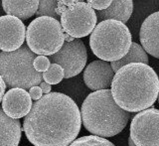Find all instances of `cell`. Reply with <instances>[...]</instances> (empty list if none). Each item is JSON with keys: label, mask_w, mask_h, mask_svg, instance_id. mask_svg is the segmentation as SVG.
Returning <instances> with one entry per match:
<instances>
[{"label": "cell", "mask_w": 159, "mask_h": 146, "mask_svg": "<svg viewBox=\"0 0 159 146\" xmlns=\"http://www.w3.org/2000/svg\"><path fill=\"white\" fill-rule=\"evenodd\" d=\"M82 116L74 100L50 93L36 100L24 117L23 131L35 146H69L80 133Z\"/></svg>", "instance_id": "obj_1"}, {"label": "cell", "mask_w": 159, "mask_h": 146, "mask_svg": "<svg viewBox=\"0 0 159 146\" xmlns=\"http://www.w3.org/2000/svg\"><path fill=\"white\" fill-rule=\"evenodd\" d=\"M111 90L119 107L138 113L152 107L158 98L159 78L148 65L128 64L114 75Z\"/></svg>", "instance_id": "obj_2"}, {"label": "cell", "mask_w": 159, "mask_h": 146, "mask_svg": "<svg viewBox=\"0 0 159 146\" xmlns=\"http://www.w3.org/2000/svg\"><path fill=\"white\" fill-rule=\"evenodd\" d=\"M82 122L89 132L102 138L116 136L125 128L132 114L114 102L111 89L91 93L81 107Z\"/></svg>", "instance_id": "obj_3"}, {"label": "cell", "mask_w": 159, "mask_h": 146, "mask_svg": "<svg viewBox=\"0 0 159 146\" xmlns=\"http://www.w3.org/2000/svg\"><path fill=\"white\" fill-rule=\"evenodd\" d=\"M132 44L128 27L116 20L99 22L89 36V47L99 60L116 62L128 53Z\"/></svg>", "instance_id": "obj_4"}, {"label": "cell", "mask_w": 159, "mask_h": 146, "mask_svg": "<svg viewBox=\"0 0 159 146\" xmlns=\"http://www.w3.org/2000/svg\"><path fill=\"white\" fill-rule=\"evenodd\" d=\"M37 55L29 49L27 45L14 52L0 53V77L11 89H30L38 87L43 80V74L34 68Z\"/></svg>", "instance_id": "obj_5"}, {"label": "cell", "mask_w": 159, "mask_h": 146, "mask_svg": "<svg viewBox=\"0 0 159 146\" xmlns=\"http://www.w3.org/2000/svg\"><path fill=\"white\" fill-rule=\"evenodd\" d=\"M61 22L51 17H38L26 30L27 46L39 56H52L58 53L65 43Z\"/></svg>", "instance_id": "obj_6"}, {"label": "cell", "mask_w": 159, "mask_h": 146, "mask_svg": "<svg viewBox=\"0 0 159 146\" xmlns=\"http://www.w3.org/2000/svg\"><path fill=\"white\" fill-rule=\"evenodd\" d=\"M57 13L64 32L75 39L87 37L98 25L97 12L84 1H58Z\"/></svg>", "instance_id": "obj_7"}, {"label": "cell", "mask_w": 159, "mask_h": 146, "mask_svg": "<svg viewBox=\"0 0 159 146\" xmlns=\"http://www.w3.org/2000/svg\"><path fill=\"white\" fill-rule=\"evenodd\" d=\"M129 132L136 146H159V109L151 107L136 113Z\"/></svg>", "instance_id": "obj_8"}, {"label": "cell", "mask_w": 159, "mask_h": 146, "mask_svg": "<svg viewBox=\"0 0 159 146\" xmlns=\"http://www.w3.org/2000/svg\"><path fill=\"white\" fill-rule=\"evenodd\" d=\"M49 60L52 64L60 65L63 68L64 79L76 77L87 64V48L81 39H75L73 42H65L61 50L50 56Z\"/></svg>", "instance_id": "obj_9"}, {"label": "cell", "mask_w": 159, "mask_h": 146, "mask_svg": "<svg viewBox=\"0 0 159 146\" xmlns=\"http://www.w3.org/2000/svg\"><path fill=\"white\" fill-rule=\"evenodd\" d=\"M26 30L24 23L16 17H0V50L14 52L21 48L26 39Z\"/></svg>", "instance_id": "obj_10"}, {"label": "cell", "mask_w": 159, "mask_h": 146, "mask_svg": "<svg viewBox=\"0 0 159 146\" xmlns=\"http://www.w3.org/2000/svg\"><path fill=\"white\" fill-rule=\"evenodd\" d=\"M114 75L116 74L108 62L102 60H94L84 69V82L87 87L93 92L109 89Z\"/></svg>", "instance_id": "obj_11"}, {"label": "cell", "mask_w": 159, "mask_h": 146, "mask_svg": "<svg viewBox=\"0 0 159 146\" xmlns=\"http://www.w3.org/2000/svg\"><path fill=\"white\" fill-rule=\"evenodd\" d=\"M32 98L28 92L22 89H11L5 93L2 99V109L9 117L19 119L25 117L32 108Z\"/></svg>", "instance_id": "obj_12"}, {"label": "cell", "mask_w": 159, "mask_h": 146, "mask_svg": "<svg viewBox=\"0 0 159 146\" xmlns=\"http://www.w3.org/2000/svg\"><path fill=\"white\" fill-rule=\"evenodd\" d=\"M139 39L144 51L159 59V11L150 14L143 21Z\"/></svg>", "instance_id": "obj_13"}, {"label": "cell", "mask_w": 159, "mask_h": 146, "mask_svg": "<svg viewBox=\"0 0 159 146\" xmlns=\"http://www.w3.org/2000/svg\"><path fill=\"white\" fill-rule=\"evenodd\" d=\"M22 131L19 119L9 117L0 108V146H18Z\"/></svg>", "instance_id": "obj_14"}, {"label": "cell", "mask_w": 159, "mask_h": 146, "mask_svg": "<svg viewBox=\"0 0 159 146\" xmlns=\"http://www.w3.org/2000/svg\"><path fill=\"white\" fill-rule=\"evenodd\" d=\"M133 12V2L131 0H114L111 6L102 11L97 12V17L99 21L116 20L125 24Z\"/></svg>", "instance_id": "obj_15"}, {"label": "cell", "mask_w": 159, "mask_h": 146, "mask_svg": "<svg viewBox=\"0 0 159 146\" xmlns=\"http://www.w3.org/2000/svg\"><path fill=\"white\" fill-rule=\"evenodd\" d=\"M2 7L5 13L20 20H26L36 14L39 1L38 0H3Z\"/></svg>", "instance_id": "obj_16"}, {"label": "cell", "mask_w": 159, "mask_h": 146, "mask_svg": "<svg viewBox=\"0 0 159 146\" xmlns=\"http://www.w3.org/2000/svg\"><path fill=\"white\" fill-rule=\"evenodd\" d=\"M132 63H141L145 65H148L149 63L147 53L144 51L140 45L135 42H132L131 47L125 56L121 60H119V61L111 63V66L113 70V72L116 73L119 69H121L122 67L126 66L128 64H132Z\"/></svg>", "instance_id": "obj_17"}, {"label": "cell", "mask_w": 159, "mask_h": 146, "mask_svg": "<svg viewBox=\"0 0 159 146\" xmlns=\"http://www.w3.org/2000/svg\"><path fill=\"white\" fill-rule=\"evenodd\" d=\"M58 1L56 0H41L39 1V7L36 12L38 17H51L56 20L61 19V16L57 13Z\"/></svg>", "instance_id": "obj_18"}, {"label": "cell", "mask_w": 159, "mask_h": 146, "mask_svg": "<svg viewBox=\"0 0 159 146\" xmlns=\"http://www.w3.org/2000/svg\"><path fill=\"white\" fill-rule=\"evenodd\" d=\"M69 146H116L109 140L96 136V135H88L76 139Z\"/></svg>", "instance_id": "obj_19"}, {"label": "cell", "mask_w": 159, "mask_h": 146, "mask_svg": "<svg viewBox=\"0 0 159 146\" xmlns=\"http://www.w3.org/2000/svg\"><path fill=\"white\" fill-rule=\"evenodd\" d=\"M65 78L63 68L57 64H51L50 68L43 73V80L49 84H57Z\"/></svg>", "instance_id": "obj_20"}, {"label": "cell", "mask_w": 159, "mask_h": 146, "mask_svg": "<svg viewBox=\"0 0 159 146\" xmlns=\"http://www.w3.org/2000/svg\"><path fill=\"white\" fill-rule=\"evenodd\" d=\"M51 66V62L46 56H37L34 61V68L39 73H44Z\"/></svg>", "instance_id": "obj_21"}, {"label": "cell", "mask_w": 159, "mask_h": 146, "mask_svg": "<svg viewBox=\"0 0 159 146\" xmlns=\"http://www.w3.org/2000/svg\"><path fill=\"white\" fill-rule=\"evenodd\" d=\"M112 1L111 0H89L87 3L91 6L93 9H97L98 11H102V10H106L111 6Z\"/></svg>", "instance_id": "obj_22"}, {"label": "cell", "mask_w": 159, "mask_h": 146, "mask_svg": "<svg viewBox=\"0 0 159 146\" xmlns=\"http://www.w3.org/2000/svg\"><path fill=\"white\" fill-rule=\"evenodd\" d=\"M29 94L31 98L36 102V100H39L43 97V92L40 87H33L32 89H29Z\"/></svg>", "instance_id": "obj_23"}, {"label": "cell", "mask_w": 159, "mask_h": 146, "mask_svg": "<svg viewBox=\"0 0 159 146\" xmlns=\"http://www.w3.org/2000/svg\"><path fill=\"white\" fill-rule=\"evenodd\" d=\"M6 84H5V82L3 80V79L0 77V103L2 102L3 99V97L5 94V89H6Z\"/></svg>", "instance_id": "obj_24"}, {"label": "cell", "mask_w": 159, "mask_h": 146, "mask_svg": "<svg viewBox=\"0 0 159 146\" xmlns=\"http://www.w3.org/2000/svg\"><path fill=\"white\" fill-rule=\"evenodd\" d=\"M40 88H41L43 94H50V93H51V89H52L51 84H49L45 83V82H42L41 84H40Z\"/></svg>", "instance_id": "obj_25"}, {"label": "cell", "mask_w": 159, "mask_h": 146, "mask_svg": "<svg viewBox=\"0 0 159 146\" xmlns=\"http://www.w3.org/2000/svg\"><path fill=\"white\" fill-rule=\"evenodd\" d=\"M64 37H65V42H73L75 40V38H73L72 36H70V35H68L67 33H65Z\"/></svg>", "instance_id": "obj_26"}, {"label": "cell", "mask_w": 159, "mask_h": 146, "mask_svg": "<svg viewBox=\"0 0 159 146\" xmlns=\"http://www.w3.org/2000/svg\"><path fill=\"white\" fill-rule=\"evenodd\" d=\"M128 146H136L135 144H134V143H133V141H132V139H131L130 137H129V138H128Z\"/></svg>", "instance_id": "obj_27"}, {"label": "cell", "mask_w": 159, "mask_h": 146, "mask_svg": "<svg viewBox=\"0 0 159 146\" xmlns=\"http://www.w3.org/2000/svg\"><path fill=\"white\" fill-rule=\"evenodd\" d=\"M158 103H159V94H158Z\"/></svg>", "instance_id": "obj_28"}]
</instances>
